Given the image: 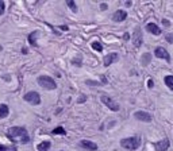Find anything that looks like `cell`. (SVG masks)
<instances>
[{"instance_id": "obj_27", "label": "cell", "mask_w": 173, "mask_h": 151, "mask_svg": "<svg viewBox=\"0 0 173 151\" xmlns=\"http://www.w3.org/2000/svg\"><path fill=\"white\" fill-rule=\"evenodd\" d=\"M153 85H154V84H153V81H151V80H149V81H147V86H149V88H153Z\"/></svg>"}, {"instance_id": "obj_16", "label": "cell", "mask_w": 173, "mask_h": 151, "mask_svg": "<svg viewBox=\"0 0 173 151\" xmlns=\"http://www.w3.org/2000/svg\"><path fill=\"white\" fill-rule=\"evenodd\" d=\"M37 37H38V31H32L29 35V43L31 46H37Z\"/></svg>"}, {"instance_id": "obj_8", "label": "cell", "mask_w": 173, "mask_h": 151, "mask_svg": "<svg viewBox=\"0 0 173 151\" xmlns=\"http://www.w3.org/2000/svg\"><path fill=\"white\" fill-rule=\"evenodd\" d=\"M134 117L137 119V120L146 121V123H149V121H151L153 116H151L150 113H147V112H143V111H138V112L134 113Z\"/></svg>"}, {"instance_id": "obj_5", "label": "cell", "mask_w": 173, "mask_h": 151, "mask_svg": "<svg viewBox=\"0 0 173 151\" xmlns=\"http://www.w3.org/2000/svg\"><path fill=\"white\" fill-rule=\"evenodd\" d=\"M102 102L104 105H107L108 108H110L111 111H114V112H118L119 111V104H116L115 101H114L111 97L108 96H102Z\"/></svg>"}, {"instance_id": "obj_6", "label": "cell", "mask_w": 173, "mask_h": 151, "mask_svg": "<svg viewBox=\"0 0 173 151\" xmlns=\"http://www.w3.org/2000/svg\"><path fill=\"white\" fill-rule=\"evenodd\" d=\"M142 30L139 28V27H135L134 30V34H132V43H134L135 47H139L141 45H142Z\"/></svg>"}, {"instance_id": "obj_15", "label": "cell", "mask_w": 173, "mask_h": 151, "mask_svg": "<svg viewBox=\"0 0 173 151\" xmlns=\"http://www.w3.org/2000/svg\"><path fill=\"white\" fill-rule=\"evenodd\" d=\"M50 147H51V143L49 142V140H45V142L39 143V144L37 146V150L38 151H49Z\"/></svg>"}, {"instance_id": "obj_4", "label": "cell", "mask_w": 173, "mask_h": 151, "mask_svg": "<svg viewBox=\"0 0 173 151\" xmlns=\"http://www.w3.org/2000/svg\"><path fill=\"white\" fill-rule=\"evenodd\" d=\"M23 99H24V101L30 102V104H32V105H39L41 104V96H39L38 92H34V90L27 92V93L24 94Z\"/></svg>"}, {"instance_id": "obj_26", "label": "cell", "mask_w": 173, "mask_h": 151, "mask_svg": "<svg viewBox=\"0 0 173 151\" xmlns=\"http://www.w3.org/2000/svg\"><path fill=\"white\" fill-rule=\"evenodd\" d=\"M100 8H102V10H103V11H104V10H107V8H108V5H107V4H105V3H103V4H102V5H100Z\"/></svg>"}, {"instance_id": "obj_3", "label": "cell", "mask_w": 173, "mask_h": 151, "mask_svg": "<svg viewBox=\"0 0 173 151\" xmlns=\"http://www.w3.org/2000/svg\"><path fill=\"white\" fill-rule=\"evenodd\" d=\"M38 84H39V86H42L43 89H47V90H53V89L57 88L56 81L51 77H49V76H39L38 77Z\"/></svg>"}, {"instance_id": "obj_18", "label": "cell", "mask_w": 173, "mask_h": 151, "mask_svg": "<svg viewBox=\"0 0 173 151\" xmlns=\"http://www.w3.org/2000/svg\"><path fill=\"white\" fill-rule=\"evenodd\" d=\"M165 84H166L168 88L173 90V76H166L165 77Z\"/></svg>"}, {"instance_id": "obj_19", "label": "cell", "mask_w": 173, "mask_h": 151, "mask_svg": "<svg viewBox=\"0 0 173 151\" xmlns=\"http://www.w3.org/2000/svg\"><path fill=\"white\" fill-rule=\"evenodd\" d=\"M51 134L53 135H66V131H65L62 127H57V128H54L53 131H51Z\"/></svg>"}, {"instance_id": "obj_31", "label": "cell", "mask_w": 173, "mask_h": 151, "mask_svg": "<svg viewBox=\"0 0 173 151\" xmlns=\"http://www.w3.org/2000/svg\"><path fill=\"white\" fill-rule=\"evenodd\" d=\"M61 30H68V26H61Z\"/></svg>"}, {"instance_id": "obj_13", "label": "cell", "mask_w": 173, "mask_h": 151, "mask_svg": "<svg viewBox=\"0 0 173 151\" xmlns=\"http://www.w3.org/2000/svg\"><path fill=\"white\" fill-rule=\"evenodd\" d=\"M146 30H147L149 32H151L153 35H159V34H161V28H159L157 24H154V23H147V24H146Z\"/></svg>"}, {"instance_id": "obj_9", "label": "cell", "mask_w": 173, "mask_h": 151, "mask_svg": "<svg viewBox=\"0 0 173 151\" xmlns=\"http://www.w3.org/2000/svg\"><path fill=\"white\" fill-rule=\"evenodd\" d=\"M154 55H156L157 58H164V59H166V61H170L169 53H168L166 49H164V47H157L156 50H154Z\"/></svg>"}, {"instance_id": "obj_14", "label": "cell", "mask_w": 173, "mask_h": 151, "mask_svg": "<svg viewBox=\"0 0 173 151\" xmlns=\"http://www.w3.org/2000/svg\"><path fill=\"white\" fill-rule=\"evenodd\" d=\"M8 115H10V108H8V105L2 104L0 105V119H5Z\"/></svg>"}, {"instance_id": "obj_17", "label": "cell", "mask_w": 173, "mask_h": 151, "mask_svg": "<svg viewBox=\"0 0 173 151\" xmlns=\"http://www.w3.org/2000/svg\"><path fill=\"white\" fill-rule=\"evenodd\" d=\"M150 61H151V54H149V53H145L142 55V58H141V62H142L143 66H147Z\"/></svg>"}, {"instance_id": "obj_1", "label": "cell", "mask_w": 173, "mask_h": 151, "mask_svg": "<svg viewBox=\"0 0 173 151\" xmlns=\"http://www.w3.org/2000/svg\"><path fill=\"white\" fill-rule=\"evenodd\" d=\"M7 138L11 142H20L22 144L30 142V136L24 127H10L7 131Z\"/></svg>"}, {"instance_id": "obj_10", "label": "cell", "mask_w": 173, "mask_h": 151, "mask_svg": "<svg viewBox=\"0 0 173 151\" xmlns=\"http://www.w3.org/2000/svg\"><path fill=\"white\" fill-rule=\"evenodd\" d=\"M119 59V54L116 53H111L108 54V55L104 57V59H103V64H104V66H110L111 64H114V62H116Z\"/></svg>"}, {"instance_id": "obj_21", "label": "cell", "mask_w": 173, "mask_h": 151, "mask_svg": "<svg viewBox=\"0 0 173 151\" xmlns=\"http://www.w3.org/2000/svg\"><path fill=\"white\" fill-rule=\"evenodd\" d=\"M66 4L69 5V8L73 11V12H77V5H76V3L73 1V0H68Z\"/></svg>"}, {"instance_id": "obj_7", "label": "cell", "mask_w": 173, "mask_h": 151, "mask_svg": "<svg viewBox=\"0 0 173 151\" xmlns=\"http://www.w3.org/2000/svg\"><path fill=\"white\" fill-rule=\"evenodd\" d=\"M169 146H170V142H169L168 138H165V139L154 143V148H156V151H166L168 148H169Z\"/></svg>"}, {"instance_id": "obj_25", "label": "cell", "mask_w": 173, "mask_h": 151, "mask_svg": "<svg viewBox=\"0 0 173 151\" xmlns=\"http://www.w3.org/2000/svg\"><path fill=\"white\" fill-rule=\"evenodd\" d=\"M85 100H86V97L84 96V94H81V96H80V99H78V102H84V101H85Z\"/></svg>"}, {"instance_id": "obj_2", "label": "cell", "mask_w": 173, "mask_h": 151, "mask_svg": "<svg viewBox=\"0 0 173 151\" xmlns=\"http://www.w3.org/2000/svg\"><path fill=\"white\" fill-rule=\"evenodd\" d=\"M141 138L139 136H131V138H124V139L120 140V146L126 150H137V148L141 147Z\"/></svg>"}, {"instance_id": "obj_20", "label": "cell", "mask_w": 173, "mask_h": 151, "mask_svg": "<svg viewBox=\"0 0 173 151\" xmlns=\"http://www.w3.org/2000/svg\"><path fill=\"white\" fill-rule=\"evenodd\" d=\"M92 49L96 51H102L103 50V46L100 42H97V40H95V42H92Z\"/></svg>"}, {"instance_id": "obj_24", "label": "cell", "mask_w": 173, "mask_h": 151, "mask_svg": "<svg viewBox=\"0 0 173 151\" xmlns=\"http://www.w3.org/2000/svg\"><path fill=\"white\" fill-rule=\"evenodd\" d=\"M72 64H74L76 66H81V59H80V58H77V59H73V61H72Z\"/></svg>"}, {"instance_id": "obj_11", "label": "cell", "mask_w": 173, "mask_h": 151, "mask_svg": "<svg viewBox=\"0 0 173 151\" xmlns=\"http://www.w3.org/2000/svg\"><path fill=\"white\" fill-rule=\"evenodd\" d=\"M81 147L83 148H86L88 151H96L97 150V144L93 142H91V140H81Z\"/></svg>"}, {"instance_id": "obj_28", "label": "cell", "mask_w": 173, "mask_h": 151, "mask_svg": "<svg viewBox=\"0 0 173 151\" xmlns=\"http://www.w3.org/2000/svg\"><path fill=\"white\" fill-rule=\"evenodd\" d=\"M8 148L5 147V146H3V144H0V151H7Z\"/></svg>"}, {"instance_id": "obj_30", "label": "cell", "mask_w": 173, "mask_h": 151, "mask_svg": "<svg viewBox=\"0 0 173 151\" xmlns=\"http://www.w3.org/2000/svg\"><path fill=\"white\" fill-rule=\"evenodd\" d=\"M22 53H23V54H27V53H29V50H27L26 47H23V49H22Z\"/></svg>"}, {"instance_id": "obj_29", "label": "cell", "mask_w": 173, "mask_h": 151, "mask_svg": "<svg viewBox=\"0 0 173 151\" xmlns=\"http://www.w3.org/2000/svg\"><path fill=\"white\" fill-rule=\"evenodd\" d=\"M162 23H164V24H165V26H166V27L169 26V20H166V19H164V20H162Z\"/></svg>"}, {"instance_id": "obj_12", "label": "cell", "mask_w": 173, "mask_h": 151, "mask_svg": "<svg viewBox=\"0 0 173 151\" xmlns=\"http://www.w3.org/2000/svg\"><path fill=\"white\" fill-rule=\"evenodd\" d=\"M126 18H127V12H126V11H123V10L116 11V12L112 15V20L114 22H123Z\"/></svg>"}, {"instance_id": "obj_23", "label": "cell", "mask_w": 173, "mask_h": 151, "mask_svg": "<svg viewBox=\"0 0 173 151\" xmlns=\"http://www.w3.org/2000/svg\"><path fill=\"white\" fill-rule=\"evenodd\" d=\"M165 39H166V42L173 43V34H166V37H165Z\"/></svg>"}, {"instance_id": "obj_22", "label": "cell", "mask_w": 173, "mask_h": 151, "mask_svg": "<svg viewBox=\"0 0 173 151\" xmlns=\"http://www.w3.org/2000/svg\"><path fill=\"white\" fill-rule=\"evenodd\" d=\"M4 11H5V3L3 0H0V16L4 13Z\"/></svg>"}]
</instances>
